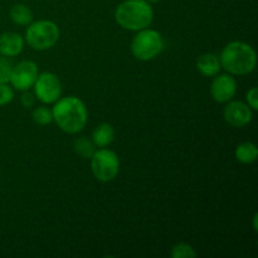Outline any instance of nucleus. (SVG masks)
I'll return each mask as SVG.
<instances>
[{
	"label": "nucleus",
	"mask_w": 258,
	"mask_h": 258,
	"mask_svg": "<svg viewBox=\"0 0 258 258\" xmlns=\"http://www.w3.org/2000/svg\"><path fill=\"white\" fill-rule=\"evenodd\" d=\"M223 117L232 127H246L253 118V110L242 101H229L223 111Z\"/></svg>",
	"instance_id": "obj_10"
},
{
	"label": "nucleus",
	"mask_w": 258,
	"mask_h": 258,
	"mask_svg": "<svg viewBox=\"0 0 258 258\" xmlns=\"http://www.w3.org/2000/svg\"><path fill=\"white\" fill-rule=\"evenodd\" d=\"M33 87L35 97L45 105H52L62 97V82L58 76L52 72H43L38 75Z\"/></svg>",
	"instance_id": "obj_7"
},
{
	"label": "nucleus",
	"mask_w": 258,
	"mask_h": 258,
	"mask_svg": "<svg viewBox=\"0 0 258 258\" xmlns=\"http://www.w3.org/2000/svg\"><path fill=\"white\" fill-rule=\"evenodd\" d=\"M149 3H159V2H161V0H148Z\"/></svg>",
	"instance_id": "obj_24"
},
{
	"label": "nucleus",
	"mask_w": 258,
	"mask_h": 258,
	"mask_svg": "<svg viewBox=\"0 0 258 258\" xmlns=\"http://www.w3.org/2000/svg\"><path fill=\"white\" fill-rule=\"evenodd\" d=\"M164 48H165V42L163 35L158 30L149 29V28L139 30L130 44L131 54L141 62L155 59L159 54H161Z\"/></svg>",
	"instance_id": "obj_4"
},
{
	"label": "nucleus",
	"mask_w": 258,
	"mask_h": 258,
	"mask_svg": "<svg viewBox=\"0 0 258 258\" xmlns=\"http://www.w3.org/2000/svg\"><path fill=\"white\" fill-rule=\"evenodd\" d=\"M115 19L121 28L139 32L150 27L154 10L148 0H123L115 10Z\"/></svg>",
	"instance_id": "obj_3"
},
{
	"label": "nucleus",
	"mask_w": 258,
	"mask_h": 258,
	"mask_svg": "<svg viewBox=\"0 0 258 258\" xmlns=\"http://www.w3.org/2000/svg\"><path fill=\"white\" fill-rule=\"evenodd\" d=\"M20 102H22L23 107L25 108L33 107L35 102V95L28 92V91H24V93H23L22 97H20Z\"/></svg>",
	"instance_id": "obj_22"
},
{
	"label": "nucleus",
	"mask_w": 258,
	"mask_h": 258,
	"mask_svg": "<svg viewBox=\"0 0 258 258\" xmlns=\"http://www.w3.org/2000/svg\"><path fill=\"white\" fill-rule=\"evenodd\" d=\"M171 258H196L197 252L189 243H178L170 251Z\"/></svg>",
	"instance_id": "obj_18"
},
{
	"label": "nucleus",
	"mask_w": 258,
	"mask_h": 258,
	"mask_svg": "<svg viewBox=\"0 0 258 258\" xmlns=\"http://www.w3.org/2000/svg\"><path fill=\"white\" fill-rule=\"evenodd\" d=\"M32 118L37 125L40 126H47L50 125L53 121V113L52 110H49L45 106H40L33 110L32 112Z\"/></svg>",
	"instance_id": "obj_17"
},
{
	"label": "nucleus",
	"mask_w": 258,
	"mask_h": 258,
	"mask_svg": "<svg viewBox=\"0 0 258 258\" xmlns=\"http://www.w3.org/2000/svg\"><path fill=\"white\" fill-rule=\"evenodd\" d=\"M236 159L242 164H253L258 158V148L254 143L244 141L239 144L234 151Z\"/></svg>",
	"instance_id": "obj_14"
},
{
	"label": "nucleus",
	"mask_w": 258,
	"mask_h": 258,
	"mask_svg": "<svg viewBox=\"0 0 258 258\" xmlns=\"http://www.w3.org/2000/svg\"><path fill=\"white\" fill-rule=\"evenodd\" d=\"M24 38L14 32L0 34V54L4 57H17L23 52Z\"/></svg>",
	"instance_id": "obj_11"
},
{
	"label": "nucleus",
	"mask_w": 258,
	"mask_h": 258,
	"mask_svg": "<svg viewBox=\"0 0 258 258\" xmlns=\"http://www.w3.org/2000/svg\"><path fill=\"white\" fill-rule=\"evenodd\" d=\"M73 148H75L76 153L83 159H91V156L96 151V145L93 144V141L87 139L86 136H81L77 140H75Z\"/></svg>",
	"instance_id": "obj_16"
},
{
	"label": "nucleus",
	"mask_w": 258,
	"mask_h": 258,
	"mask_svg": "<svg viewBox=\"0 0 258 258\" xmlns=\"http://www.w3.org/2000/svg\"><path fill=\"white\" fill-rule=\"evenodd\" d=\"M219 62L221 67L231 75H249L257 66L256 50L248 43L234 40L223 48L219 55Z\"/></svg>",
	"instance_id": "obj_2"
},
{
	"label": "nucleus",
	"mask_w": 258,
	"mask_h": 258,
	"mask_svg": "<svg viewBox=\"0 0 258 258\" xmlns=\"http://www.w3.org/2000/svg\"><path fill=\"white\" fill-rule=\"evenodd\" d=\"M221 68L222 67L219 58L216 54H213V53L202 54L197 59V70L199 71L201 75L206 76V77H214L216 75H218Z\"/></svg>",
	"instance_id": "obj_12"
},
{
	"label": "nucleus",
	"mask_w": 258,
	"mask_h": 258,
	"mask_svg": "<svg viewBox=\"0 0 258 258\" xmlns=\"http://www.w3.org/2000/svg\"><path fill=\"white\" fill-rule=\"evenodd\" d=\"M237 93V81L231 73L214 76L211 83V96L216 102L227 103Z\"/></svg>",
	"instance_id": "obj_9"
},
{
	"label": "nucleus",
	"mask_w": 258,
	"mask_h": 258,
	"mask_svg": "<svg viewBox=\"0 0 258 258\" xmlns=\"http://www.w3.org/2000/svg\"><path fill=\"white\" fill-rule=\"evenodd\" d=\"M91 170L93 176L101 183H110L117 178L120 173V158L110 149H100L91 156Z\"/></svg>",
	"instance_id": "obj_6"
},
{
	"label": "nucleus",
	"mask_w": 258,
	"mask_h": 258,
	"mask_svg": "<svg viewBox=\"0 0 258 258\" xmlns=\"http://www.w3.org/2000/svg\"><path fill=\"white\" fill-rule=\"evenodd\" d=\"M12 63L7 59V57L0 54V83H8L12 73Z\"/></svg>",
	"instance_id": "obj_19"
},
{
	"label": "nucleus",
	"mask_w": 258,
	"mask_h": 258,
	"mask_svg": "<svg viewBox=\"0 0 258 258\" xmlns=\"http://www.w3.org/2000/svg\"><path fill=\"white\" fill-rule=\"evenodd\" d=\"M60 37L59 27L52 20L32 22L25 32V40L35 50H47L54 47Z\"/></svg>",
	"instance_id": "obj_5"
},
{
	"label": "nucleus",
	"mask_w": 258,
	"mask_h": 258,
	"mask_svg": "<svg viewBox=\"0 0 258 258\" xmlns=\"http://www.w3.org/2000/svg\"><path fill=\"white\" fill-rule=\"evenodd\" d=\"M39 75L38 66L32 60H23L12 68L9 82L17 91H28L33 87Z\"/></svg>",
	"instance_id": "obj_8"
},
{
	"label": "nucleus",
	"mask_w": 258,
	"mask_h": 258,
	"mask_svg": "<svg viewBox=\"0 0 258 258\" xmlns=\"http://www.w3.org/2000/svg\"><path fill=\"white\" fill-rule=\"evenodd\" d=\"M53 121L67 134H77L87 125L88 112L82 100L75 96L60 97L52 110Z\"/></svg>",
	"instance_id": "obj_1"
},
{
	"label": "nucleus",
	"mask_w": 258,
	"mask_h": 258,
	"mask_svg": "<svg viewBox=\"0 0 258 258\" xmlns=\"http://www.w3.org/2000/svg\"><path fill=\"white\" fill-rule=\"evenodd\" d=\"M14 98V91L8 83H0V106L9 105Z\"/></svg>",
	"instance_id": "obj_20"
},
{
	"label": "nucleus",
	"mask_w": 258,
	"mask_h": 258,
	"mask_svg": "<svg viewBox=\"0 0 258 258\" xmlns=\"http://www.w3.org/2000/svg\"><path fill=\"white\" fill-rule=\"evenodd\" d=\"M115 140V128L110 123H101L93 130L92 141L98 148H106Z\"/></svg>",
	"instance_id": "obj_13"
},
{
	"label": "nucleus",
	"mask_w": 258,
	"mask_h": 258,
	"mask_svg": "<svg viewBox=\"0 0 258 258\" xmlns=\"http://www.w3.org/2000/svg\"><path fill=\"white\" fill-rule=\"evenodd\" d=\"M247 105L252 108V110H258V88L252 87L251 90L247 92Z\"/></svg>",
	"instance_id": "obj_21"
},
{
	"label": "nucleus",
	"mask_w": 258,
	"mask_h": 258,
	"mask_svg": "<svg viewBox=\"0 0 258 258\" xmlns=\"http://www.w3.org/2000/svg\"><path fill=\"white\" fill-rule=\"evenodd\" d=\"M257 219H258V214L257 213H254V216H253V229L254 231H258V227H257Z\"/></svg>",
	"instance_id": "obj_23"
},
{
	"label": "nucleus",
	"mask_w": 258,
	"mask_h": 258,
	"mask_svg": "<svg viewBox=\"0 0 258 258\" xmlns=\"http://www.w3.org/2000/svg\"><path fill=\"white\" fill-rule=\"evenodd\" d=\"M10 19L13 23L20 27L29 25L33 22V12L30 8L25 4H15L10 9Z\"/></svg>",
	"instance_id": "obj_15"
}]
</instances>
